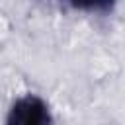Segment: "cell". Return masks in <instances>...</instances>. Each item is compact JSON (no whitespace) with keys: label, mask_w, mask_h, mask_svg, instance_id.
<instances>
[{"label":"cell","mask_w":125,"mask_h":125,"mask_svg":"<svg viewBox=\"0 0 125 125\" xmlns=\"http://www.w3.org/2000/svg\"><path fill=\"white\" fill-rule=\"evenodd\" d=\"M6 125H51L49 105L35 94L21 96L12 104Z\"/></svg>","instance_id":"cell-1"}]
</instances>
